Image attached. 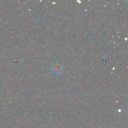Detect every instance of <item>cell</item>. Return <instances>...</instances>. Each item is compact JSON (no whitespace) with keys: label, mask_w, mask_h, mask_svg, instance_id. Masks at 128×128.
<instances>
[{"label":"cell","mask_w":128,"mask_h":128,"mask_svg":"<svg viewBox=\"0 0 128 128\" xmlns=\"http://www.w3.org/2000/svg\"><path fill=\"white\" fill-rule=\"evenodd\" d=\"M53 71L54 72H56L57 73H59V72L61 71V68L60 67L59 65H56V66H55L54 68H53Z\"/></svg>","instance_id":"6da1fadb"}]
</instances>
